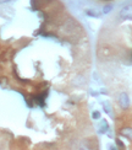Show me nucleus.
<instances>
[{"label": "nucleus", "instance_id": "f257e3e1", "mask_svg": "<svg viewBox=\"0 0 132 150\" xmlns=\"http://www.w3.org/2000/svg\"><path fill=\"white\" fill-rule=\"evenodd\" d=\"M119 103H120L121 108H129V106H130V98L127 96V93H125V92L121 93L120 98H119Z\"/></svg>", "mask_w": 132, "mask_h": 150}, {"label": "nucleus", "instance_id": "f03ea898", "mask_svg": "<svg viewBox=\"0 0 132 150\" xmlns=\"http://www.w3.org/2000/svg\"><path fill=\"white\" fill-rule=\"evenodd\" d=\"M120 16L122 18H126V20H131L132 18V6H126V8H124L120 12Z\"/></svg>", "mask_w": 132, "mask_h": 150}, {"label": "nucleus", "instance_id": "7ed1b4c3", "mask_svg": "<svg viewBox=\"0 0 132 150\" xmlns=\"http://www.w3.org/2000/svg\"><path fill=\"white\" fill-rule=\"evenodd\" d=\"M121 135H124L125 138H129L132 140V128H124L121 129Z\"/></svg>", "mask_w": 132, "mask_h": 150}, {"label": "nucleus", "instance_id": "20e7f679", "mask_svg": "<svg viewBox=\"0 0 132 150\" xmlns=\"http://www.w3.org/2000/svg\"><path fill=\"white\" fill-rule=\"evenodd\" d=\"M99 132L102 133V134H103V133H106V132H108V123H106V122H104V123L102 124V129H100Z\"/></svg>", "mask_w": 132, "mask_h": 150}, {"label": "nucleus", "instance_id": "39448f33", "mask_svg": "<svg viewBox=\"0 0 132 150\" xmlns=\"http://www.w3.org/2000/svg\"><path fill=\"white\" fill-rule=\"evenodd\" d=\"M87 15H89V16H94V17H99L100 14L97 11H87Z\"/></svg>", "mask_w": 132, "mask_h": 150}, {"label": "nucleus", "instance_id": "423d86ee", "mask_svg": "<svg viewBox=\"0 0 132 150\" xmlns=\"http://www.w3.org/2000/svg\"><path fill=\"white\" fill-rule=\"evenodd\" d=\"M93 118H94V120H99V118H100V113H99V112H93Z\"/></svg>", "mask_w": 132, "mask_h": 150}, {"label": "nucleus", "instance_id": "0eeeda50", "mask_svg": "<svg viewBox=\"0 0 132 150\" xmlns=\"http://www.w3.org/2000/svg\"><path fill=\"white\" fill-rule=\"evenodd\" d=\"M104 107H105V111L108 112V113H110V106H109V103H104Z\"/></svg>", "mask_w": 132, "mask_h": 150}, {"label": "nucleus", "instance_id": "6e6552de", "mask_svg": "<svg viewBox=\"0 0 132 150\" xmlns=\"http://www.w3.org/2000/svg\"><path fill=\"white\" fill-rule=\"evenodd\" d=\"M110 10H111V6H105V8H104V12H105V14L110 12Z\"/></svg>", "mask_w": 132, "mask_h": 150}, {"label": "nucleus", "instance_id": "1a4fd4ad", "mask_svg": "<svg viewBox=\"0 0 132 150\" xmlns=\"http://www.w3.org/2000/svg\"><path fill=\"white\" fill-rule=\"evenodd\" d=\"M116 143H117V145H119V146H121V149H124V144H122V143H121L120 140L117 139V140H116Z\"/></svg>", "mask_w": 132, "mask_h": 150}, {"label": "nucleus", "instance_id": "9d476101", "mask_svg": "<svg viewBox=\"0 0 132 150\" xmlns=\"http://www.w3.org/2000/svg\"><path fill=\"white\" fill-rule=\"evenodd\" d=\"M10 1H11V0H0V4H8Z\"/></svg>", "mask_w": 132, "mask_h": 150}, {"label": "nucleus", "instance_id": "9b49d317", "mask_svg": "<svg viewBox=\"0 0 132 150\" xmlns=\"http://www.w3.org/2000/svg\"><path fill=\"white\" fill-rule=\"evenodd\" d=\"M110 150H116V149H115V146H110Z\"/></svg>", "mask_w": 132, "mask_h": 150}]
</instances>
